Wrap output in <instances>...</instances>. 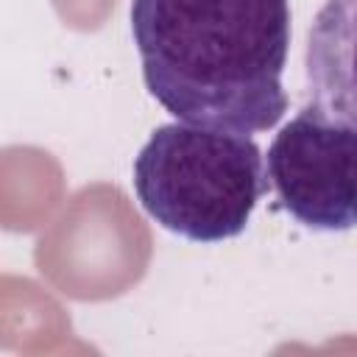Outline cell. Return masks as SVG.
Here are the masks:
<instances>
[{
	"label": "cell",
	"instance_id": "cell-2",
	"mask_svg": "<svg viewBox=\"0 0 357 357\" xmlns=\"http://www.w3.org/2000/svg\"><path fill=\"white\" fill-rule=\"evenodd\" d=\"M139 206L192 243H223L245 231L268 190L265 159L248 134L167 123L134 159Z\"/></svg>",
	"mask_w": 357,
	"mask_h": 357
},
{
	"label": "cell",
	"instance_id": "cell-3",
	"mask_svg": "<svg viewBox=\"0 0 357 357\" xmlns=\"http://www.w3.org/2000/svg\"><path fill=\"white\" fill-rule=\"evenodd\" d=\"M265 176L282 209L312 231L357 226V126L307 103L279 128Z\"/></svg>",
	"mask_w": 357,
	"mask_h": 357
},
{
	"label": "cell",
	"instance_id": "cell-4",
	"mask_svg": "<svg viewBox=\"0 0 357 357\" xmlns=\"http://www.w3.org/2000/svg\"><path fill=\"white\" fill-rule=\"evenodd\" d=\"M312 103L357 126V0H324L304 50Z\"/></svg>",
	"mask_w": 357,
	"mask_h": 357
},
{
	"label": "cell",
	"instance_id": "cell-1",
	"mask_svg": "<svg viewBox=\"0 0 357 357\" xmlns=\"http://www.w3.org/2000/svg\"><path fill=\"white\" fill-rule=\"evenodd\" d=\"M131 36L176 120L257 134L284 117L290 0H131Z\"/></svg>",
	"mask_w": 357,
	"mask_h": 357
}]
</instances>
